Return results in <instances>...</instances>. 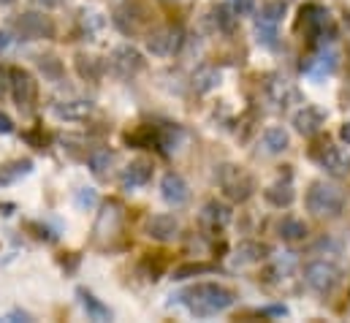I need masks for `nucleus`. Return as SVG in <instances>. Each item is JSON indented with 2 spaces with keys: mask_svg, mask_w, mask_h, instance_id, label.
Returning a JSON list of instances; mask_svg holds the SVG:
<instances>
[{
  "mask_svg": "<svg viewBox=\"0 0 350 323\" xmlns=\"http://www.w3.org/2000/svg\"><path fill=\"white\" fill-rule=\"evenodd\" d=\"M111 22H114V27H117L122 36H136V33L144 30L147 14H144V8H142L139 3H122V5L114 11Z\"/></svg>",
  "mask_w": 350,
  "mask_h": 323,
  "instance_id": "nucleus-15",
  "label": "nucleus"
},
{
  "mask_svg": "<svg viewBox=\"0 0 350 323\" xmlns=\"http://www.w3.org/2000/svg\"><path fill=\"white\" fill-rule=\"evenodd\" d=\"M79 22H82V27H85V33H92V30H100L103 25H106V16L100 14V11H92V8H85L82 14H79Z\"/></svg>",
  "mask_w": 350,
  "mask_h": 323,
  "instance_id": "nucleus-33",
  "label": "nucleus"
},
{
  "mask_svg": "<svg viewBox=\"0 0 350 323\" xmlns=\"http://www.w3.org/2000/svg\"><path fill=\"white\" fill-rule=\"evenodd\" d=\"M41 3H44V5H49V8H55V5H63L66 0H41Z\"/></svg>",
  "mask_w": 350,
  "mask_h": 323,
  "instance_id": "nucleus-44",
  "label": "nucleus"
},
{
  "mask_svg": "<svg viewBox=\"0 0 350 323\" xmlns=\"http://www.w3.org/2000/svg\"><path fill=\"white\" fill-rule=\"evenodd\" d=\"M258 315H266V318H285L288 315V307L285 305H274V307H263Z\"/></svg>",
  "mask_w": 350,
  "mask_h": 323,
  "instance_id": "nucleus-39",
  "label": "nucleus"
},
{
  "mask_svg": "<svg viewBox=\"0 0 350 323\" xmlns=\"http://www.w3.org/2000/svg\"><path fill=\"white\" fill-rule=\"evenodd\" d=\"M11 209H14V204H0V212L3 215H11Z\"/></svg>",
  "mask_w": 350,
  "mask_h": 323,
  "instance_id": "nucleus-45",
  "label": "nucleus"
},
{
  "mask_svg": "<svg viewBox=\"0 0 350 323\" xmlns=\"http://www.w3.org/2000/svg\"><path fill=\"white\" fill-rule=\"evenodd\" d=\"M16 0H0V5H14Z\"/></svg>",
  "mask_w": 350,
  "mask_h": 323,
  "instance_id": "nucleus-47",
  "label": "nucleus"
},
{
  "mask_svg": "<svg viewBox=\"0 0 350 323\" xmlns=\"http://www.w3.org/2000/svg\"><path fill=\"white\" fill-rule=\"evenodd\" d=\"M323 122H326V117H323V112L315 109V106H301V109L293 114V128H296L301 136H307V139L315 136V133H321Z\"/></svg>",
  "mask_w": 350,
  "mask_h": 323,
  "instance_id": "nucleus-18",
  "label": "nucleus"
},
{
  "mask_svg": "<svg viewBox=\"0 0 350 323\" xmlns=\"http://www.w3.org/2000/svg\"><path fill=\"white\" fill-rule=\"evenodd\" d=\"M263 95L269 98V103H274L277 109H285L291 103L299 101V90L293 81H288L282 74H269L263 79Z\"/></svg>",
  "mask_w": 350,
  "mask_h": 323,
  "instance_id": "nucleus-14",
  "label": "nucleus"
},
{
  "mask_svg": "<svg viewBox=\"0 0 350 323\" xmlns=\"http://www.w3.org/2000/svg\"><path fill=\"white\" fill-rule=\"evenodd\" d=\"M150 179H152V163L150 161H133L122 168L120 185H122V190H136V188H144Z\"/></svg>",
  "mask_w": 350,
  "mask_h": 323,
  "instance_id": "nucleus-19",
  "label": "nucleus"
},
{
  "mask_svg": "<svg viewBox=\"0 0 350 323\" xmlns=\"http://www.w3.org/2000/svg\"><path fill=\"white\" fill-rule=\"evenodd\" d=\"M14 128H16V125H14V120H11L5 112H0V133H3V136H8V133H14Z\"/></svg>",
  "mask_w": 350,
  "mask_h": 323,
  "instance_id": "nucleus-40",
  "label": "nucleus"
},
{
  "mask_svg": "<svg viewBox=\"0 0 350 323\" xmlns=\"http://www.w3.org/2000/svg\"><path fill=\"white\" fill-rule=\"evenodd\" d=\"M304 204H307V212H312L315 218H337L345 207V193H342V188L318 179L310 185Z\"/></svg>",
  "mask_w": 350,
  "mask_h": 323,
  "instance_id": "nucleus-3",
  "label": "nucleus"
},
{
  "mask_svg": "<svg viewBox=\"0 0 350 323\" xmlns=\"http://www.w3.org/2000/svg\"><path fill=\"white\" fill-rule=\"evenodd\" d=\"M179 234V223L174 215H152L147 220V237L155 242H172Z\"/></svg>",
  "mask_w": 350,
  "mask_h": 323,
  "instance_id": "nucleus-20",
  "label": "nucleus"
},
{
  "mask_svg": "<svg viewBox=\"0 0 350 323\" xmlns=\"http://www.w3.org/2000/svg\"><path fill=\"white\" fill-rule=\"evenodd\" d=\"M92 112H95L92 101H82V98L55 101V103H52V114H55L57 120H66V122H82V120H88Z\"/></svg>",
  "mask_w": 350,
  "mask_h": 323,
  "instance_id": "nucleus-16",
  "label": "nucleus"
},
{
  "mask_svg": "<svg viewBox=\"0 0 350 323\" xmlns=\"http://www.w3.org/2000/svg\"><path fill=\"white\" fill-rule=\"evenodd\" d=\"M256 36L263 47L274 49L277 47V22H269L263 16H256Z\"/></svg>",
  "mask_w": 350,
  "mask_h": 323,
  "instance_id": "nucleus-31",
  "label": "nucleus"
},
{
  "mask_svg": "<svg viewBox=\"0 0 350 323\" xmlns=\"http://www.w3.org/2000/svg\"><path fill=\"white\" fill-rule=\"evenodd\" d=\"M25 142H30L36 150H44V142H46V139H44V136L36 131V133H25Z\"/></svg>",
  "mask_w": 350,
  "mask_h": 323,
  "instance_id": "nucleus-41",
  "label": "nucleus"
},
{
  "mask_svg": "<svg viewBox=\"0 0 350 323\" xmlns=\"http://www.w3.org/2000/svg\"><path fill=\"white\" fill-rule=\"evenodd\" d=\"M8 44H11L8 33H5V30H0V52H5V49H8Z\"/></svg>",
  "mask_w": 350,
  "mask_h": 323,
  "instance_id": "nucleus-42",
  "label": "nucleus"
},
{
  "mask_svg": "<svg viewBox=\"0 0 350 323\" xmlns=\"http://www.w3.org/2000/svg\"><path fill=\"white\" fill-rule=\"evenodd\" d=\"M3 92H5V81H3V77H0V98H3Z\"/></svg>",
  "mask_w": 350,
  "mask_h": 323,
  "instance_id": "nucleus-46",
  "label": "nucleus"
},
{
  "mask_svg": "<svg viewBox=\"0 0 350 323\" xmlns=\"http://www.w3.org/2000/svg\"><path fill=\"white\" fill-rule=\"evenodd\" d=\"M280 237H282L285 242H301V240L307 237V223L299 220V218H285V220L280 223Z\"/></svg>",
  "mask_w": 350,
  "mask_h": 323,
  "instance_id": "nucleus-29",
  "label": "nucleus"
},
{
  "mask_svg": "<svg viewBox=\"0 0 350 323\" xmlns=\"http://www.w3.org/2000/svg\"><path fill=\"white\" fill-rule=\"evenodd\" d=\"M161 3H179V0H161Z\"/></svg>",
  "mask_w": 350,
  "mask_h": 323,
  "instance_id": "nucleus-48",
  "label": "nucleus"
},
{
  "mask_svg": "<svg viewBox=\"0 0 350 323\" xmlns=\"http://www.w3.org/2000/svg\"><path fill=\"white\" fill-rule=\"evenodd\" d=\"M88 166L98 179H109L111 166H114V153L109 147H92L88 153Z\"/></svg>",
  "mask_w": 350,
  "mask_h": 323,
  "instance_id": "nucleus-21",
  "label": "nucleus"
},
{
  "mask_svg": "<svg viewBox=\"0 0 350 323\" xmlns=\"http://www.w3.org/2000/svg\"><path fill=\"white\" fill-rule=\"evenodd\" d=\"M172 299L176 305L187 307V313H193L196 318H212L237 305V294L223 283H196Z\"/></svg>",
  "mask_w": 350,
  "mask_h": 323,
  "instance_id": "nucleus-1",
  "label": "nucleus"
},
{
  "mask_svg": "<svg viewBox=\"0 0 350 323\" xmlns=\"http://www.w3.org/2000/svg\"><path fill=\"white\" fill-rule=\"evenodd\" d=\"M231 218H234L231 207L223 204V201H217V198H212V201H206V204L201 207V212H198V226H201L206 234H223V231L228 229Z\"/></svg>",
  "mask_w": 350,
  "mask_h": 323,
  "instance_id": "nucleus-12",
  "label": "nucleus"
},
{
  "mask_svg": "<svg viewBox=\"0 0 350 323\" xmlns=\"http://www.w3.org/2000/svg\"><path fill=\"white\" fill-rule=\"evenodd\" d=\"M285 0H269V3H263L261 14L258 16H263V19H269V22H277L280 25V19L285 16Z\"/></svg>",
  "mask_w": 350,
  "mask_h": 323,
  "instance_id": "nucleus-35",
  "label": "nucleus"
},
{
  "mask_svg": "<svg viewBox=\"0 0 350 323\" xmlns=\"http://www.w3.org/2000/svg\"><path fill=\"white\" fill-rule=\"evenodd\" d=\"M269 253H271V250L263 242H253V240H250V242H242L237 247V255H234V258H237V263H258Z\"/></svg>",
  "mask_w": 350,
  "mask_h": 323,
  "instance_id": "nucleus-26",
  "label": "nucleus"
},
{
  "mask_svg": "<svg viewBox=\"0 0 350 323\" xmlns=\"http://www.w3.org/2000/svg\"><path fill=\"white\" fill-rule=\"evenodd\" d=\"M263 198L271 204V207H277V209H282V207H291L293 204V198H296V193H293V185L291 182H274V185H269L266 190H263Z\"/></svg>",
  "mask_w": 350,
  "mask_h": 323,
  "instance_id": "nucleus-25",
  "label": "nucleus"
},
{
  "mask_svg": "<svg viewBox=\"0 0 350 323\" xmlns=\"http://www.w3.org/2000/svg\"><path fill=\"white\" fill-rule=\"evenodd\" d=\"M36 60H38V68H41V74H44V77H46L49 81H60V79H63V63H60L55 55H38Z\"/></svg>",
  "mask_w": 350,
  "mask_h": 323,
  "instance_id": "nucleus-32",
  "label": "nucleus"
},
{
  "mask_svg": "<svg viewBox=\"0 0 350 323\" xmlns=\"http://www.w3.org/2000/svg\"><path fill=\"white\" fill-rule=\"evenodd\" d=\"M220 84V71L215 68V66H201L196 74H193V90L196 92H209V90H215Z\"/></svg>",
  "mask_w": 350,
  "mask_h": 323,
  "instance_id": "nucleus-27",
  "label": "nucleus"
},
{
  "mask_svg": "<svg viewBox=\"0 0 350 323\" xmlns=\"http://www.w3.org/2000/svg\"><path fill=\"white\" fill-rule=\"evenodd\" d=\"M122 223H125V209L120 201L109 198L100 204L98 209V218H95V226H92V242L98 247H111V242L120 237L122 231Z\"/></svg>",
  "mask_w": 350,
  "mask_h": 323,
  "instance_id": "nucleus-5",
  "label": "nucleus"
},
{
  "mask_svg": "<svg viewBox=\"0 0 350 323\" xmlns=\"http://www.w3.org/2000/svg\"><path fill=\"white\" fill-rule=\"evenodd\" d=\"M212 22H215V30H220V33H234L237 30V14L228 5H215L212 8Z\"/></svg>",
  "mask_w": 350,
  "mask_h": 323,
  "instance_id": "nucleus-30",
  "label": "nucleus"
},
{
  "mask_svg": "<svg viewBox=\"0 0 350 323\" xmlns=\"http://www.w3.org/2000/svg\"><path fill=\"white\" fill-rule=\"evenodd\" d=\"M340 139H342V142H348V144H350V122H345V125L340 128Z\"/></svg>",
  "mask_w": 350,
  "mask_h": 323,
  "instance_id": "nucleus-43",
  "label": "nucleus"
},
{
  "mask_svg": "<svg viewBox=\"0 0 350 323\" xmlns=\"http://www.w3.org/2000/svg\"><path fill=\"white\" fill-rule=\"evenodd\" d=\"M30 171H33V161L30 158H16V161L0 163V188L14 185L16 179L27 177Z\"/></svg>",
  "mask_w": 350,
  "mask_h": 323,
  "instance_id": "nucleus-23",
  "label": "nucleus"
},
{
  "mask_svg": "<svg viewBox=\"0 0 350 323\" xmlns=\"http://www.w3.org/2000/svg\"><path fill=\"white\" fill-rule=\"evenodd\" d=\"M77 296H79V305H82V310L88 313V318H92V321H109V318H111V310H109L92 291L77 288Z\"/></svg>",
  "mask_w": 350,
  "mask_h": 323,
  "instance_id": "nucleus-22",
  "label": "nucleus"
},
{
  "mask_svg": "<svg viewBox=\"0 0 350 323\" xmlns=\"http://www.w3.org/2000/svg\"><path fill=\"white\" fill-rule=\"evenodd\" d=\"M296 30H299L307 41H312V44H318V47H321V44H332L334 36H337V27H334L332 14H329V8L321 5V3H307V5H301Z\"/></svg>",
  "mask_w": 350,
  "mask_h": 323,
  "instance_id": "nucleus-2",
  "label": "nucleus"
},
{
  "mask_svg": "<svg viewBox=\"0 0 350 323\" xmlns=\"http://www.w3.org/2000/svg\"><path fill=\"white\" fill-rule=\"evenodd\" d=\"M8 90H11V98L14 103L19 106L22 114H30L36 109V101H38V81L36 77L27 71V68H8Z\"/></svg>",
  "mask_w": 350,
  "mask_h": 323,
  "instance_id": "nucleus-7",
  "label": "nucleus"
},
{
  "mask_svg": "<svg viewBox=\"0 0 350 323\" xmlns=\"http://www.w3.org/2000/svg\"><path fill=\"white\" fill-rule=\"evenodd\" d=\"M27 229L36 231V234H33L36 240H44V242H55V240H57V234H52V231H49L46 226H41V223H27Z\"/></svg>",
  "mask_w": 350,
  "mask_h": 323,
  "instance_id": "nucleus-37",
  "label": "nucleus"
},
{
  "mask_svg": "<svg viewBox=\"0 0 350 323\" xmlns=\"http://www.w3.org/2000/svg\"><path fill=\"white\" fill-rule=\"evenodd\" d=\"M212 269H215L212 263H182V266L174 269V280H187V277H196V274H206Z\"/></svg>",
  "mask_w": 350,
  "mask_h": 323,
  "instance_id": "nucleus-34",
  "label": "nucleus"
},
{
  "mask_svg": "<svg viewBox=\"0 0 350 323\" xmlns=\"http://www.w3.org/2000/svg\"><path fill=\"white\" fill-rule=\"evenodd\" d=\"M11 27H14V33L22 41H49L57 33L55 19L46 16V14H41V11H25V14H19L11 22Z\"/></svg>",
  "mask_w": 350,
  "mask_h": 323,
  "instance_id": "nucleus-6",
  "label": "nucleus"
},
{
  "mask_svg": "<svg viewBox=\"0 0 350 323\" xmlns=\"http://www.w3.org/2000/svg\"><path fill=\"white\" fill-rule=\"evenodd\" d=\"M185 41V33L179 25H163V27H155L150 36H147V49L155 55V57H172L179 52Z\"/></svg>",
  "mask_w": 350,
  "mask_h": 323,
  "instance_id": "nucleus-10",
  "label": "nucleus"
},
{
  "mask_svg": "<svg viewBox=\"0 0 350 323\" xmlns=\"http://www.w3.org/2000/svg\"><path fill=\"white\" fill-rule=\"evenodd\" d=\"M103 60L90 57V55H77V74L85 81H98L103 77Z\"/></svg>",
  "mask_w": 350,
  "mask_h": 323,
  "instance_id": "nucleus-28",
  "label": "nucleus"
},
{
  "mask_svg": "<svg viewBox=\"0 0 350 323\" xmlns=\"http://www.w3.org/2000/svg\"><path fill=\"white\" fill-rule=\"evenodd\" d=\"M161 196H163V201H166L169 207H182V204H187V198H190V188H187V182H185L176 171H169V174H163V179H161Z\"/></svg>",
  "mask_w": 350,
  "mask_h": 323,
  "instance_id": "nucleus-17",
  "label": "nucleus"
},
{
  "mask_svg": "<svg viewBox=\"0 0 350 323\" xmlns=\"http://www.w3.org/2000/svg\"><path fill=\"white\" fill-rule=\"evenodd\" d=\"M337 66H340V55H337L332 47L321 44L310 57H304L301 71H304L307 77H312V79H321V77L334 74V71H337Z\"/></svg>",
  "mask_w": 350,
  "mask_h": 323,
  "instance_id": "nucleus-13",
  "label": "nucleus"
},
{
  "mask_svg": "<svg viewBox=\"0 0 350 323\" xmlns=\"http://www.w3.org/2000/svg\"><path fill=\"white\" fill-rule=\"evenodd\" d=\"M228 8L237 16H245V14H253V0H228Z\"/></svg>",
  "mask_w": 350,
  "mask_h": 323,
  "instance_id": "nucleus-38",
  "label": "nucleus"
},
{
  "mask_svg": "<svg viewBox=\"0 0 350 323\" xmlns=\"http://www.w3.org/2000/svg\"><path fill=\"white\" fill-rule=\"evenodd\" d=\"M261 144L269 155H280V153H285V150L291 147V136H288V131H285V128L271 125V128H266V131H263Z\"/></svg>",
  "mask_w": 350,
  "mask_h": 323,
  "instance_id": "nucleus-24",
  "label": "nucleus"
},
{
  "mask_svg": "<svg viewBox=\"0 0 350 323\" xmlns=\"http://www.w3.org/2000/svg\"><path fill=\"white\" fill-rule=\"evenodd\" d=\"M215 179L220 185V190L231 198V201H247L253 193H256V179L253 174H247L242 166L237 163H220L217 171H215Z\"/></svg>",
  "mask_w": 350,
  "mask_h": 323,
  "instance_id": "nucleus-4",
  "label": "nucleus"
},
{
  "mask_svg": "<svg viewBox=\"0 0 350 323\" xmlns=\"http://www.w3.org/2000/svg\"><path fill=\"white\" fill-rule=\"evenodd\" d=\"M106 68H109L117 79H133L136 74L144 71V55H142L136 47L122 44V47H117V49L109 55Z\"/></svg>",
  "mask_w": 350,
  "mask_h": 323,
  "instance_id": "nucleus-8",
  "label": "nucleus"
},
{
  "mask_svg": "<svg viewBox=\"0 0 350 323\" xmlns=\"http://www.w3.org/2000/svg\"><path fill=\"white\" fill-rule=\"evenodd\" d=\"M312 158L321 163V168H326V174L342 179L350 177V153H345L342 147H334L332 142H323L312 150Z\"/></svg>",
  "mask_w": 350,
  "mask_h": 323,
  "instance_id": "nucleus-11",
  "label": "nucleus"
},
{
  "mask_svg": "<svg viewBox=\"0 0 350 323\" xmlns=\"http://www.w3.org/2000/svg\"><path fill=\"white\" fill-rule=\"evenodd\" d=\"M340 280H342V272L332 261H312L304 266V283L315 294H332L340 285Z\"/></svg>",
  "mask_w": 350,
  "mask_h": 323,
  "instance_id": "nucleus-9",
  "label": "nucleus"
},
{
  "mask_svg": "<svg viewBox=\"0 0 350 323\" xmlns=\"http://www.w3.org/2000/svg\"><path fill=\"white\" fill-rule=\"evenodd\" d=\"M95 201H98V196H95L92 188H82V190L77 193V207H79V209H88V207H92Z\"/></svg>",
  "mask_w": 350,
  "mask_h": 323,
  "instance_id": "nucleus-36",
  "label": "nucleus"
}]
</instances>
